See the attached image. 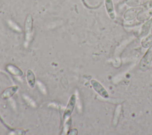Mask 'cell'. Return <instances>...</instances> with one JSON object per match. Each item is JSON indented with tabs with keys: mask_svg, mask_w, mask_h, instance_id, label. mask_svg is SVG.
Instances as JSON below:
<instances>
[{
	"mask_svg": "<svg viewBox=\"0 0 152 135\" xmlns=\"http://www.w3.org/2000/svg\"><path fill=\"white\" fill-rule=\"evenodd\" d=\"M18 90V86L17 85H14L9 86L6 88L1 93V98L2 99L6 100L11 98Z\"/></svg>",
	"mask_w": 152,
	"mask_h": 135,
	"instance_id": "cell-4",
	"label": "cell"
},
{
	"mask_svg": "<svg viewBox=\"0 0 152 135\" xmlns=\"http://www.w3.org/2000/svg\"><path fill=\"white\" fill-rule=\"evenodd\" d=\"M26 78L27 81V83L30 87L34 88L36 84V76L33 71V70L30 69H28L26 72Z\"/></svg>",
	"mask_w": 152,
	"mask_h": 135,
	"instance_id": "cell-5",
	"label": "cell"
},
{
	"mask_svg": "<svg viewBox=\"0 0 152 135\" xmlns=\"http://www.w3.org/2000/svg\"><path fill=\"white\" fill-rule=\"evenodd\" d=\"M24 27L26 43H27L30 40L33 32V17L31 14H28L26 18Z\"/></svg>",
	"mask_w": 152,
	"mask_h": 135,
	"instance_id": "cell-2",
	"label": "cell"
},
{
	"mask_svg": "<svg viewBox=\"0 0 152 135\" xmlns=\"http://www.w3.org/2000/svg\"><path fill=\"white\" fill-rule=\"evenodd\" d=\"M91 84L93 88V89L100 96H102L104 98H109L108 93L107 91L105 90L104 87L97 80L94 79H92L90 81Z\"/></svg>",
	"mask_w": 152,
	"mask_h": 135,
	"instance_id": "cell-3",
	"label": "cell"
},
{
	"mask_svg": "<svg viewBox=\"0 0 152 135\" xmlns=\"http://www.w3.org/2000/svg\"><path fill=\"white\" fill-rule=\"evenodd\" d=\"M6 69L8 71L15 76L21 77L23 75V71L15 65L8 64L6 66Z\"/></svg>",
	"mask_w": 152,
	"mask_h": 135,
	"instance_id": "cell-6",
	"label": "cell"
},
{
	"mask_svg": "<svg viewBox=\"0 0 152 135\" xmlns=\"http://www.w3.org/2000/svg\"><path fill=\"white\" fill-rule=\"evenodd\" d=\"M76 104V96L75 94H72L67 103V105L65 107V109L63 114V120H65L66 118H68L71 115L72 112L74 111L75 106Z\"/></svg>",
	"mask_w": 152,
	"mask_h": 135,
	"instance_id": "cell-1",
	"label": "cell"
}]
</instances>
